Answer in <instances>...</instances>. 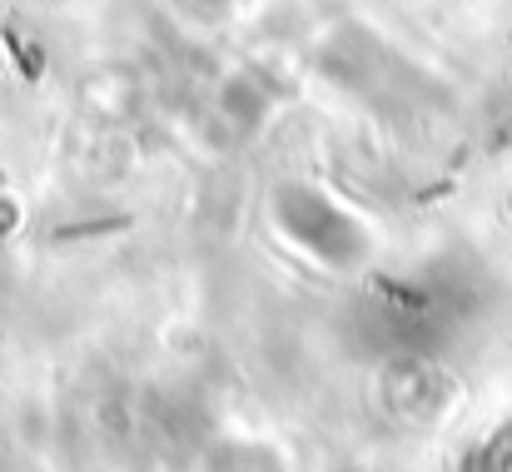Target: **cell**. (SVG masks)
Instances as JSON below:
<instances>
[{
    "mask_svg": "<svg viewBox=\"0 0 512 472\" xmlns=\"http://www.w3.org/2000/svg\"><path fill=\"white\" fill-rule=\"evenodd\" d=\"M274 219H279V229L294 249H304L309 259H319L329 269H348L368 254V229L343 204H334V194H324V189L279 184L274 189Z\"/></svg>",
    "mask_w": 512,
    "mask_h": 472,
    "instance_id": "obj_1",
    "label": "cell"
},
{
    "mask_svg": "<svg viewBox=\"0 0 512 472\" xmlns=\"http://www.w3.org/2000/svg\"><path fill=\"white\" fill-rule=\"evenodd\" d=\"M503 438H508V433H503ZM503 438H498V443H488V448H478V453L468 458V468H463V472H498V453H503Z\"/></svg>",
    "mask_w": 512,
    "mask_h": 472,
    "instance_id": "obj_2",
    "label": "cell"
}]
</instances>
